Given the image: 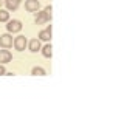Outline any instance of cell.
I'll return each instance as SVG.
<instances>
[{
	"mask_svg": "<svg viewBox=\"0 0 124 124\" xmlns=\"http://www.w3.org/2000/svg\"><path fill=\"white\" fill-rule=\"evenodd\" d=\"M22 28H23V25L19 19H13V20L9 19V20L6 22V30H8V33H11V34H19L22 31Z\"/></svg>",
	"mask_w": 124,
	"mask_h": 124,
	"instance_id": "1",
	"label": "cell"
},
{
	"mask_svg": "<svg viewBox=\"0 0 124 124\" xmlns=\"http://www.w3.org/2000/svg\"><path fill=\"white\" fill-rule=\"evenodd\" d=\"M36 16H34V22H36V25H42V23H48L51 22V14L45 13V11H36L34 13Z\"/></svg>",
	"mask_w": 124,
	"mask_h": 124,
	"instance_id": "2",
	"label": "cell"
},
{
	"mask_svg": "<svg viewBox=\"0 0 124 124\" xmlns=\"http://www.w3.org/2000/svg\"><path fill=\"white\" fill-rule=\"evenodd\" d=\"M26 45H28V39H26L25 36H22V34H19L17 37H14L13 40V46L17 51H23V50L26 48Z\"/></svg>",
	"mask_w": 124,
	"mask_h": 124,
	"instance_id": "3",
	"label": "cell"
},
{
	"mask_svg": "<svg viewBox=\"0 0 124 124\" xmlns=\"http://www.w3.org/2000/svg\"><path fill=\"white\" fill-rule=\"evenodd\" d=\"M13 34L11 33H5V34H2L0 36V46L2 48H11L13 46Z\"/></svg>",
	"mask_w": 124,
	"mask_h": 124,
	"instance_id": "4",
	"label": "cell"
},
{
	"mask_svg": "<svg viewBox=\"0 0 124 124\" xmlns=\"http://www.w3.org/2000/svg\"><path fill=\"white\" fill-rule=\"evenodd\" d=\"M25 9L28 13H36L40 9V2L39 0H25Z\"/></svg>",
	"mask_w": 124,
	"mask_h": 124,
	"instance_id": "5",
	"label": "cell"
},
{
	"mask_svg": "<svg viewBox=\"0 0 124 124\" xmlns=\"http://www.w3.org/2000/svg\"><path fill=\"white\" fill-rule=\"evenodd\" d=\"M51 25H48L45 30H42V31H39V36H37V39L40 42H50L51 40Z\"/></svg>",
	"mask_w": 124,
	"mask_h": 124,
	"instance_id": "6",
	"label": "cell"
},
{
	"mask_svg": "<svg viewBox=\"0 0 124 124\" xmlns=\"http://www.w3.org/2000/svg\"><path fill=\"white\" fill-rule=\"evenodd\" d=\"M11 61H13V53H11L8 48L0 50V64L6 65V64H9Z\"/></svg>",
	"mask_w": 124,
	"mask_h": 124,
	"instance_id": "7",
	"label": "cell"
},
{
	"mask_svg": "<svg viewBox=\"0 0 124 124\" xmlns=\"http://www.w3.org/2000/svg\"><path fill=\"white\" fill-rule=\"evenodd\" d=\"M28 50L31 53H37V51H40V48H42V42L39 40L37 37H34V39H31V40H28Z\"/></svg>",
	"mask_w": 124,
	"mask_h": 124,
	"instance_id": "8",
	"label": "cell"
},
{
	"mask_svg": "<svg viewBox=\"0 0 124 124\" xmlns=\"http://www.w3.org/2000/svg\"><path fill=\"white\" fill-rule=\"evenodd\" d=\"M3 3H5V9L8 11H17L20 6V2L17 0H3Z\"/></svg>",
	"mask_w": 124,
	"mask_h": 124,
	"instance_id": "9",
	"label": "cell"
},
{
	"mask_svg": "<svg viewBox=\"0 0 124 124\" xmlns=\"http://www.w3.org/2000/svg\"><path fill=\"white\" fill-rule=\"evenodd\" d=\"M40 51H42V56H44V57L50 59V57L53 56V46H51V44H50V42H46V44L40 48Z\"/></svg>",
	"mask_w": 124,
	"mask_h": 124,
	"instance_id": "10",
	"label": "cell"
},
{
	"mask_svg": "<svg viewBox=\"0 0 124 124\" xmlns=\"http://www.w3.org/2000/svg\"><path fill=\"white\" fill-rule=\"evenodd\" d=\"M31 75H33V76H45L46 71H45V68L36 65V67H33V70H31Z\"/></svg>",
	"mask_w": 124,
	"mask_h": 124,
	"instance_id": "11",
	"label": "cell"
},
{
	"mask_svg": "<svg viewBox=\"0 0 124 124\" xmlns=\"http://www.w3.org/2000/svg\"><path fill=\"white\" fill-rule=\"evenodd\" d=\"M9 20V11L8 9H2V8H0V22H8Z\"/></svg>",
	"mask_w": 124,
	"mask_h": 124,
	"instance_id": "12",
	"label": "cell"
},
{
	"mask_svg": "<svg viewBox=\"0 0 124 124\" xmlns=\"http://www.w3.org/2000/svg\"><path fill=\"white\" fill-rule=\"evenodd\" d=\"M5 75H6V68L3 64H0V76H5Z\"/></svg>",
	"mask_w": 124,
	"mask_h": 124,
	"instance_id": "13",
	"label": "cell"
},
{
	"mask_svg": "<svg viewBox=\"0 0 124 124\" xmlns=\"http://www.w3.org/2000/svg\"><path fill=\"white\" fill-rule=\"evenodd\" d=\"M45 13H48V14H51V11H53V8H51V5H48V6H45Z\"/></svg>",
	"mask_w": 124,
	"mask_h": 124,
	"instance_id": "14",
	"label": "cell"
},
{
	"mask_svg": "<svg viewBox=\"0 0 124 124\" xmlns=\"http://www.w3.org/2000/svg\"><path fill=\"white\" fill-rule=\"evenodd\" d=\"M2 3H3V0H0V5H2Z\"/></svg>",
	"mask_w": 124,
	"mask_h": 124,
	"instance_id": "15",
	"label": "cell"
},
{
	"mask_svg": "<svg viewBox=\"0 0 124 124\" xmlns=\"http://www.w3.org/2000/svg\"><path fill=\"white\" fill-rule=\"evenodd\" d=\"M17 2H22V0H17Z\"/></svg>",
	"mask_w": 124,
	"mask_h": 124,
	"instance_id": "16",
	"label": "cell"
}]
</instances>
